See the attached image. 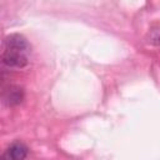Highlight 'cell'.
Returning <instances> with one entry per match:
<instances>
[{"label":"cell","mask_w":160,"mask_h":160,"mask_svg":"<svg viewBox=\"0 0 160 160\" xmlns=\"http://www.w3.org/2000/svg\"><path fill=\"white\" fill-rule=\"evenodd\" d=\"M2 156L10 160H22L28 156V148L22 142H14L8 148Z\"/></svg>","instance_id":"277c9868"},{"label":"cell","mask_w":160,"mask_h":160,"mask_svg":"<svg viewBox=\"0 0 160 160\" xmlns=\"http://www.w3.org/2000/svg\"><path fill=\"white\" fill-rule=\"evenodd\" d=\"M28 41L26 39L20 34H11L5 38V49L6 50H14V51H22L25 52L28 49Z\"/></svg>","instance_id":"3957f363"},{"label":"cell","mask_w":160,"mask_h":160,"mask_svg":"<svg viewBox=\"0 0 160 160\" xmlns=\"http://www.w3.org/2000/svg\"><path fill=\"white\" fill-rule=\"evenodd\" d=\"M2 62L9 68L21 69L28 64V58L22 51H14L5 49L2 54Z\"/></svg>","instance_id":"6da1fadb"},{"label":"cell","mask_w":160,"mask_h":160,"mask_svg":"<svg viewBox=\"0 0 160 160\" xmlns=\"http://www.w3.org/2000/svg\"><path fill=\"white\" fill-rule=\"evenodd\" d=\"M2 99H4V102L6 105H9V106L19 105L24 99V91H22V89L20 86L11 85L10 88H8L4 91Z\"/></svg>","instance_id":"7a4b0ae2"}]
</instances>
